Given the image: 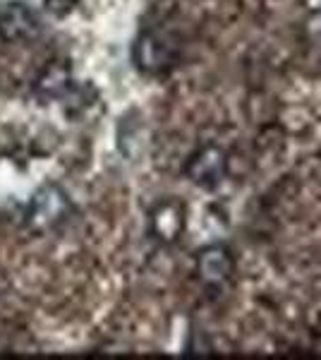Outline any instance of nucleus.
<instances>
[{
	"mask_svg": "<svg viewBox=\"0 0 321 360\" xmlns=\"http://www.w3.org/2000/svg\"><path fill=\"white\" fill-rule=\"evenodd\" d=\"M70 214H72L70 197L55 185H46L29 200L25 221L37 233H46V231H53L60 224H65Z\"/></svg>",
	"mask_w": 321,
	"mask_h": 360,
	"instance_id": "1",
	"label": "nucleus"
},
{
	"mask_svg": "<svg viewBox=\"0 0 321 360\" xmlns=\"http://www.w3.org/2000/svg\"><path fill=\"white\" fill-rule=\"evenodd\" d=\"M175 56H178V46L166 32L156 27H147L137 37L132 49L134 65L147 75H161L175 65Z\"/></svg>",
	"mask_w": 321,
	"mask_h": 360,
	"instance_id": "2",
	"label": "nucleus"
},
{
	"mask_svg": "<svg viewBox=\"0 0 321 360\" xmlns=\"http://www.w3.org/2000/svg\"><path fill=\"white\" fill-rule=\"evenodd\" d=\"M197 274L207 291L223 293L232 276V257L223 245H209L197 252Z\"/></svg>",
	"mask_w": 321,
	"mask_h": 360,
	"instance_id": "3",
	"label": "nucleus"
},
{
	"mask_svg": "<svg viewBox=\"0 0 321 360\" xmlns=\"http://www.w3.org/2000/svg\"><path fill=\"white\" fill-rule=\"evenodd\" d=\"M41 22L37 13L25 3H8L0 10V39L10 44H25L37 39Z\"/></svg>",
	"mask_w": 321,
	"mask_h": 360,
	"instance_id": "4",
	"label": "nucleus"
},
{
	"mask_svg": "<svg viewBox=\"0 0 321 360\" xmlns=\"http://www.w3.org/2000/svg\"><path fill=\"white\" fill-rule=\"evenodd\" d=\"M225 168H228V159H225L223 149L214 147V144H207V147H202L199 152L190 159L188 176L192 183L199 185V188L214 190L216 185L223 180Z\"/></svg>",
	"mask_w": 321,
	"mask_h": 360,
	"instance_id": "5",
	"label": "nucleus"
},
{
	"mask_svg": "<svg viewBox=\"0 0 321 360\" xmlns=\"http://www.w3.org/2000/svg\"><path fill=\"white\" fill-rule=\"evenodd\" d=\"M149 229L151 236L161 243L178 240L180 233L185 231V207L175 200L159 202L149 214Z\"/></svg>",
	"mask_w": 321,
	"mask_h": 360,
	"instance_id": "6",
	"label": "nucleus"
}]
</instances>
